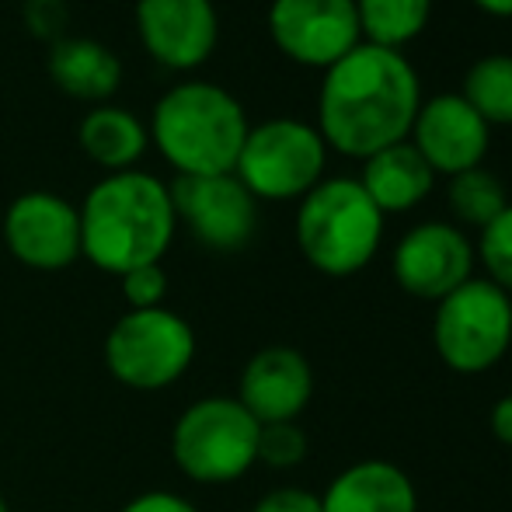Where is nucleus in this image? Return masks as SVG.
<instances>
[{
    "mask_svg": "<svg viewBox=\"0 0 512 512\" xmlns=\"http://www.w3.org/2000/svg\"><path fill=\"white\" fill-rule=\"evenodd\" d=\"M422 105V81L398 49L359 42L324 70L317 91V133L331 150L366 161L391 143L408 140Z\"/></svg>",
    "mask_w": 512,
    "mask_h": 512,
    "instance_id": "1",
    "label": "nucleus"
},
{
    "mask_svg": "<svg viewBox=\"0 0 512 512\" xmlns=\"http://www.w3.org/2000/svg\"><path fill=\"white\" fill-rule=\"evenodd\" d=\"M81 258L108 276L157 265L175 241L178 216L171 189L150 171L105 175L81 203Z\"/></svg>",
    "mask_w": 512,
    "mask_h": 512,
    "instance_id": "2",
    "label": "nucleus"
},
{
    "mask_svg": "<svg viewBox=\"0 0 512 512\" xmlns=\"http://www.w3.org/2000/svg\"><path fill=\"white\" fill-rule=\"evenodd\" d=\"M251 122L244 105L213 81L168 88L150 115V140L178 178L230 175Z\"/></svg>",
    "mask_w": 512,
    "mask_h": 512,
    "instance_id": "3",
    "label": "nucleus"
},
{
    "mask_svg": "<svg viewBox=\"0 0 512 512\" xmlns=\"http://www.w3.org/2000/svg\"><path fill=\"white\" fill-rule=\"evenodd\" d=\"M293 234L310 269L345 279L377 258L384 241V213L373 206L359 178H321L300 199Z\"/></svg>",
    "mask_w": 512,
    "mask_h": 512,
    "instance_id": "4",
    "label": "nucleus"
},
{
    "mask_svg": "<svg viewBox=\"0 0 512 512\" xmlns=\"http://www.w3.org/2000/svg\"><path fill=\"white\" fill-rule=\"evenodd\" d=\"M258 429L237 398L209 394L192 401L171 429V457L189 481L230 485L258 464Z\"/></svg>",
    "mask_w": 512,
    "mask_h": 512,
    "instance_id": "5",
    "label": "nucleus"
},
{
    "mask_svg": "<svg viewBox=\"0 0 512 512\" xmlns=\"http://www.w3.org/2000/svg\"><path fill=\"white\" fill-rule=\"evenodd\" d=\"M105 370L129 391H164L189 373L196 359V331L168 307L126 310L108 328L102 345Z\"/></svg>",
    "mask_w": 512,
    "mask_h": 512,
    "instance_id": "6",
    "label": "nucleus"
},
{
    "mask_svg": "<svg viewBox=\"0 0 512 512\" xmlns=\"http://www.w3.org/2000/svg\"><path fill=\"white\" fill-rule=\"evenodd\" d=\"M328 143L304 119L258 122L244 136L234 175L258 203H290L304 199L324 178Z\"/></svg>",
    "mask_w": 512,
    "mask_h": 512,
    "instance_id": "7",
    "label": "nucleus"
},
{
    "mask_svg": "<svg viewBox=\"0 0 512 512\" xmlns=\"http://www.w3.org/2000/svg\"><path fill=\"white\" fill-rule=\"evenodd\" d=\"M432 342L453 373L492 370L512 345V297L488 279H467L436 304Z\"/></svg>",
    "mask_w": 512,
    "mask_h": 512,
    "instance_id": "8",
    "label": "nucleus"
},
{
    "mask_svg": "<svg viewBox=\"0 0 512 512\" xmlns=\"http://www.w3.org/2000/svg\"><path fill=\"white\" fill-rule=\"evenodd\" d=\"M168 189L178 223H185L203 248L234 255L251 244L258 230V199L244 189L234 171L230 175L175 178Z\"/></svg>",
    "mask_w": 512,
    "mask_h": 512,
    "instance_id": "9",
    "label": "nucleus"
},
{
    "mask_svg": "<svg viewBox=\"0 0 512 512\" xmlns=\"http://www.w3.org/2000/svg\"><path fill=\"white\" fill-rule=\"evenodd\" d=\"M269 35L286 60L328 70L363 42L356 0H272Z\"/></svg>",
    "mask_w": 512,
    "mask_h": 512,
    "instance_id": "10",
    "label": "nucleus"
},
{
    "mask_svg": "<svg viewBox=\"0 0 512 512\" xmlns=\"http://www.w3.org/2000/svg\"><path fill=\"white\" fill-rule=\"evenodd\" d=\"M474 265H478V255H474L471 237L457 223L446 220L411 227L391 255L394 283L408 297L432 300V304H439L457 286L474 279Z\"/></svg>",
    "mask_w": 512,
    "mask_h": 512,
    "instance_id": "11",
    "label": "nucleus"
},
{
    "mask_svg": "<svg viewBox=\"0 0 512 512\" xmlns=\"http://www.w3.org/2000/svg\"><path fill=\"white\" fill-rule=\"evenodd\" d=\"M4 244L25 269H70L81 258V213L56 192H21L4 213Z\"/></svg>",
    "mask_w": 512,
    "mask_h": 512,
    "instance_id": "12",
    "label": "nucleus"
},
{
    "mask_svg": "<svg viewBox=\"0 0 512 512\" xmlns=\"http://www.w3.org/2000/svg\"><path fill=\"white\" fill-rule=\"evenodd\" d=\"M411 147L425 157L432 175H460L481 168L492 147V126L460 98V91L422 98L408 133Z\"/></svg>",
    "mask_w": 512,
    "mask_h": 512,
    "instance_id": "13",
    "label": "nucleus"
},
{
    "mask_svg": "<svg viewBox=\"0 0 512 512\" xmlns=\"http://www.w3.org/2000/svg\"><path fill=\"white\" fill-rule=\"evenodd\" d=\"M136 32L161 67L196 70L220 42V14L213 0H136Z\"/></svg>",
    "mask_w": 512,
    "mask_h": 512,
    "instance_id": "14",
    "label": "nucleus"
},
{
    "mask_svg": "<svg viewBox=\"0 0 512 512\" xmlns=\"http://www.w3.org/2000/svg\"><path fill=\"white\" fill-rule=\"evenodd\" d=\"M314 394L310 363L290 345H269L248 359L237 380V401L258 425L297 422Z\"/></svg>",
    "mask_w": 512,
    "mask_h": 512,
    "instance_id": "15",
    "label": "nucleus"
},
{
    "mask_svg": "<svg viewBox=\"0 0 512 512\" xmlns=\"http://www.w3.org/2000/svg\"><path fill=\"white\" fill-rule=\"evenodd\" d=\"M321 512H418V492L391 460H359L328 485Z\"/></svg>",
    "mask_w": 512,
    "mask_h": 512,
    "instance_id": "16",
    "label": "nucleus"
},
{
    "mask_svg": "<svg viewBox=\"0 0 512 512\" xmlns=\"http://www.w3.org/2000/svg\"><path fill=\"white\" fill-rule=\"evenodd\" d=\"M49 77L63 95L77 102L105 105L122 84V63L105 42L70 35L49 46Z\"/></svg>",
    "mask_w": 512,
    "mask_h": 512,
    "instance_id": "17",
    "label": "nucleus"
},
{
    "mask_svg": "<svg viewBox=\"0 0 512 512\" xmlns=\"http://www.w3.org/2000/svg\"><path fill=\"white\" fill-rule=\"evenodd\" d=\"M359 185L380 213H408L418 203H425L436 185V175L425 164V157L411 147V140L391 143V147L377 150L373 157L363 161V175Z\"/></svg>",
    "mask_w": 512,
    "mask_h": 512,
    "instance_id": "18",
    "label": "nucleus"
},
{
    "mask_svg": "<svg viewBox=\"0 0 512 512\" xmlns=\"http://www.w3.org/2000/svg\"><path fill=\"white\" fill-rule=\"evenodd\" d=\"M77 140L81 150L105 168L108 175L115 171H133L136 161L147 154L150 133L129 108L119 105H95L77 126Z\"/></svg>",
    "mask_w": 512,
    "mask_h": 512,
    "instance_id": "19",
    "label": "nucleus"
},
{
    "mask_svg": "<svg viewBox=\"0 0 512 512\" xmlns=\"http://www.w3.org/2000/svg\"><path fill=\"white\" fill-rule=\"evenodd\" d=\"M363 42L384 49H405L425 32L432 18V0H356Z\"/></svg>",
    "mask_w": 512,
    "mask_h": 512,
    "instance_id": "20",
    "label": "nucleus"
},
{
    "mask_svg": "<svg viewBox=\"0 0 512 512\" xmlns=\"http://www.w3.org/2000/svg\"><path fill=\"white\" fill-rule=\"evenodd\" d=\"M460 98L488 126H512V53H488L474 60L464 74Z\"/></svg>",
    "mask_w": 512,
    "mask_h": 512,
    "instance_id": "21",
    "label": "nucleus"
},
{
    "mask_svg": "<svg viewBox=\"0 0 512 512\" xmlns=\"http://www.w3.org/2000/svg\"><path fill=\"white\" fill-rule=\"evenodd\" d=\"M446 206H450L460 230L464 227L481 230L509 206V196H506L502 178L492 175V171L481 164V168L460 171V175L450 178V185H446Z\"/></svg>",
    "mask_w": 512,
    "mask_h": 512,
    "instance_id": "22",
    "label": "nucleus"
},
{
    "mask_svg": "<svg viewBox=\"0 0 512 512\" xmlns=\"http://www.w3.org/2000/svg\"><path fill=\"white\" fill-rule=\"evenodd\" d=\"M474 255L485 265L488 283H495L499 290H506L512 297V203L502 209L488 227H481Z\"/></svg>",
    "mask_w": 512,
    "mask_h": 512,
    "instance_id": "23",
    "label": "nucleus"
},
{
    "mask_svg": "<svg viewBox=\"0 0 512 512\" xmlns=\"http://www.w3.org/2000/svg\"><path fill=\"white\" fill-rule=\"evenodd\" d=\"M307 457V432L297 422H276L258 429V464L272 471H290L304 464Z\"/></svg>",
    "mask_w": 512,
    "mask_h": 512,
    "instance_id": "24",
    "label": "nucleus"
},
{
    "mask_svg": "<svg viewBox=\"0 0 512 512\" xmlns=\"http://www.w3.org/2000/svg\"><path fill=\"white\" fill-rule=\"evenodd\" d=\"M122 297H126L129 310H154L164 307L168 297V272L164 265H140V269H129L126 276H119Z\"/></svg>",
    "mask_w": 512,
    "mask_h": 512,
    "instance_id": "25",
    "label": "nucleus"
},
{
    "mask_svg": "<svg viewBox=\"0 0 512 512\" xmlns=\"http://www.w3.org/2000/svg\"><path fill=\"white\" fill-rule=\"evenodd\" d=\"M25 25L39 39L60 42V32L67 25V4L63 0H25Z\"/></svg>",
    "mask_w": 512,
    "mask_h": 512,
    "instance_id": "26",
    "label": "nucleus"
},
{
    "mask_svg": "<svg viewBox=\"0 0 512 512\" xmlns=\"http://www.w3.org/2000/svg\"><path fill=\"white\" fill-rule=\"evenodd\" d=\"M251 512H321V495L307 488H272L255 502Z\"/></svg>",
    "mask_w": 512,
    "mask_h": 512,
    "instance_id": "27",
    "label": "nucleus"
},
{
    "mask_svg": "<svg viewBox=\"0 0 512 512\" xmlns=\"http://www.w3.org/2000/svg\"><path fill=\"white\" fill-rule=\"evenodd\" d=\"M119 512H199V509L192 506L185 495L157 488V492H143V495H136V499H129Z\"/></svg>",
    "mask_w": 512,
    "mask_h": 512,
    "instance_id": "28",
    "label": "nucleus"
},
{
    "mask_svg": "<svg viewBox=\"0 0 512 512\" xmlns=\"http://www.w3.org/2000/svg\"><path fill=\"white\" fill-rule=\"evenodd\" d=\"M488 425H492V436L499 439L502 446H512V394L499 398V405L492 408Z\"/></svg>",
    "mask_w": 512,
    "mask_h": 512,
    "instance_id": "29",
    "label": "nucleus"
},
{
    "mask_svg": "<svg viewBox=\"0 0 512 512\" xmlns=\"http://www.w3.org/2000/svg\"><path fill=\"white\" fill-rule=\"evenodd\" d=\"M474 4L492 18H512V0H474Z\"/></svg>",
    "mask_w": 512,
    "mask_h": 512,
    "instance_id": "30",
    "label": "nucleus"
},
{
    "mask_svg": "<svg viewBox=\"0 0 512 512\" xmlns=\"http://www.w3.org/2000/svg\"><path fill=\"white\" fill-rule=\"evenodd\" d=\"M0 512H11V509H7V499H4V492H0Z\"/></svg>",
    "mask_w": 512,
    "mask_h": 512,
    "instance_id": "31",
    "label": "nucleus"
}]
</instances>
